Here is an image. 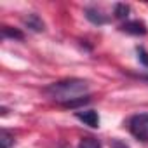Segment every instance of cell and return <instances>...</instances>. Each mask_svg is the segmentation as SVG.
I'll return each instance as SVG.
<instances>
[{"mask_svg": "<svg viewBox=\"0 0 148 148\" xmlns=\"http://www.w3.org/2000/svg\"><path fill=\"white\" fill-rule=\"evenodd\" d=\"M89 89H91V86L87 80L71 77V79H63V80L49 84L47 87H44V94L47 98H51L52 101L66 106L68 103L75 101V99L89 96Z\"/></svg>", "mask_w": 148, "mask_h": 148, "instance_id": "1", "label": "cell"}, {"mask_svg": "<svg viewBox=\"0 0 148 148\" xmlns=\"http://www.w3.org/2000/svg\"><path fill=\"white\" fill-rule=\"evenodd\" d=\"M127 125H129V132L136 139H139L143 143H148V113H136V115H132L129 119Z\"/></svg>", "mask_w": 148, "mask_h": 148, "instance_id": "2", "label": "cell"}, {"mask_svg": "<svg viewBox=\"0 0 148 148\" xmlns=\"http://www.w3.org/2000/svg\"><path fill=\"white\" fill-rule=\"evenodd\" d=\"M84 14H86V18H87V21H91L92 25H98V26H101V25H105V23H108V16L101 11V9H98V7H86L84 9Z\"/></svg>", "mask_w": 148, "mask_h": 148, "instance_id": "3", "label": "cell"}, {"mask_svg": "<svg viewBox=\"0 0 148 148\" xmlns=\"http://www.w3.org/2000/svg\"><path fill=\"white\" fill-rule=\"evenodd\" d=\"M75 117L80 120V122H84L86 125H89V127H99V115H98V112L96 110H82V112H75Z\"/></svg>", "mask_w": 148, "mask_h": 148, "instance_id": "4", "label": "cell"}, {"mask_svg": "<svg viewBox=\"0 0 148 148\" xmlns=\"http://www.w3.org/2000/svg\"><path fill=\"white\" fill-rule=\"evenodd\" d=\"M120 30L125 32V33H129V35H146V32H148L146 25H145L143 21H139V19L125 21V23L120 26Z\"/></svg>", "mask_w": 148, "mask_h": 148, "instance_id": "5", "label": "cell"}, {"mask_svg": "<svg viewBox=\"0 0 148 148\" xmlns=\"http://www.w3.org/2000/svg\"><path fill=\"white\" fill-rule=\"evenodd\" d=\"M23 23H25V26H26L28 30H32V32H35V33H40V32L45 30V25H44V21H42V18H40L38 14H28V16L23 19Z\"/></svg>", "mask_w": 148, "mask_h": 148, "instance_id": "6", "label": "cell"}, {"mask_svg": "<svg viewBox=\"0 0 148 148\" xmlns=\"http://www.w3.org/2000/svg\"><path fill=\"white\" fill-rule=\"evenodd\" d=\"M2 37H4V38H16V40H23V38H25V33H23L21 30L11 28V26H4V28H2Z\"/></svg>", "mask_w": 148, "mask_h": 148, "instance_id": "7", "label": "cell"}, {"mask_svg": "<svg viewBox=\"0 0 148 148\" xmlns=\"http://www.w3.org/2000/svg\"><path fill=\"white\" fill-rule=\"evenodd\" d=\"M79 148H101V143L98 138H92V136H86L79 141Z\"/></svg>", "mask_w": 148, "mask_h": 148, "instance_id": "8", "label": "cell"}, {"mask_svg": "<svg viewBox=\"0 0 148 148\" xmlns=\"http://www.w3.org/2000/svg\"><path fill=\"white\" fill-rule=\"evenodd\" d=\"M129 12H131V7L129 5H125V4H117L115 5V18H119V19H125L127 16H129Z\"/></svg>", "mask_w": 148, "mask_h": 148, "instance_id": "9", "label": "cell"}, {"mask_svg": "<svg viewBox=\"0 0 148 148\" xmlns=\"http://www.w3.org/2000/svg\"><path fill=\"white\" fill-rule=\"evenodd\" d=\"M136 54H138V61H139L145 68H148V51H146L145 47L138 45V47H136Z\"/></svg>", "mask_w": 148, "mask_h": 148, "instance_id": "10", "label": "cell"}, {"mask_svg": "<svg viewBox=\"0 0 148 148\" xmlns=\"http://www.w3.org/2000/svg\"><path fill=\"white\" fill-rule=\"evenodd\" d=\"M12 143H14V136L9 131L2 129V145H4V148H11Z\"/></svg>", "mask_w": 148, "mask_h": 148, "instance_id": "11", "label": "cell"}, {"mask_svg": "<svg viewBox=\"0 0 148 148\" xmlns=\"http://www.w3.org/2000/svg\"><path fill=\"white\" fill-rule=\"evenodd\" d=\"M110 148H129L124 141H120V139H117V138H113L112 141H110Z\"/></svg>", "mask_w": 148, "mask_h": 148, "instance_id": "12", "label": "cell"}]
</instances>
